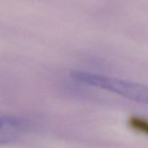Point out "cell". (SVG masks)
I'll list each match as a JSON object with an SVG mask.
<instances>
[{
	"mask_svg": "<svg viewBox=\"0 0 148 148\" xmlns=\"http://www.w3.org/2000/svg\"><path fill=\"white\" fill-rule=\"evenodd\" d=\"M22 125L13 118H0V144L14 140L19 134Z\"/></svg>",
	"mask_w": 148,
	"mask_h": 148,
	"instance_id": "1",
	"label": "cell"
},
{
	"mask_svg": "<svg viewBox=\"0 0 148 148\" xmlns=\"http://www.w3.org/2000/svg\"><path fill=\"white\" fill-rule=\"evenodd\" d=\"M128 125L134 132L148 136V120L146 119L132 116L128 119Z\"/></svg>",
	"mask_w": 148,
	"mask_h": 148,
	"instance_id": "2",
	"label": "cell"
}]
</instances>
